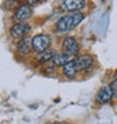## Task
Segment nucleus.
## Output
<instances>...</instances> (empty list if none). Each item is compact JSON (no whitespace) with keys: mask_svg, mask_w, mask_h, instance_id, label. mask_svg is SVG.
<instances>
[{"mask_svg":"<svg viewBox=\"0 0 117 124\" xmlns=\"http://www.w3.org/2000/svg\"><path fill=\"white\" fill-rule=\"evenodd\" d=\"M85 19V15L80 11L78 13H70L65 16H62L56 23V28L60 32H69L73 30Z\"/></svg>","mask_w":117,"mask_h":124,"instance_id":"nucleus-1","label":"nucleus"},{"mask_svg":"<svg viewBox=\"0 0 117 124\" xmlns=\"http://www.w3.org/2000/svg\"><path fill=\"white\" fill-rule=\"evenodd\" d=\"M62 53L65 54L66 56L71 58V56H77L80 53V45H79L78 41L74 37L68 36L62 41L61 44Z\"/></svg>","mask_w":117,"mask_h":124,"instance_id":"nucleus-2","label":"nucleus"},{"mask_svg":"<svg viewBox=\"0 0 117 124\" xmlns=\"http://www.w3.org/2000/svg\"><path fill=\"white\" fill-rule=\"evenodd\" d=\"M51 45V37L46 34H36L32 39V49L34 52L41 53L49 50Z\"/></svg>","mask_w":117,"mask_h":124,"instance_id":"nucleus-3","label":"nucleus"},{"mask_svg":"<svg viewBox=\"0 0 117 124\" xmlns=\"http://www.w3.org/2000/svg\"><path fill=\"white\" fill-rule=\"evenodd\" d=\"M33 9L32 6H29L27 3H22L17 7L16 11L14 14V20L17 23H25L32 17Z\"/></svg>","mask_w":117,"mask_h":124,"instance_id":"nucleus-4","label":"nucleus"},{"mask_svg":"<svg viewBox=\"0 0 117 124\" xmlns=\"http://www.w3.org/2000/svg\"><path fill=\"white\" fill-rule=\"evenodd\" d=\"M73 62L77 67L78 72H85L92 67L94 58L90 54H80V55H77L73 59Z\"/></svg>","mask_w":117,"mask_h":124,"instance_id":"nucleus-5","label":"nucleus"},{"mask_svg":"<svg viewBox=\"0 0 117 124\" xmlns=\"http://www.w3.org/2000/svg\"><path fill=\"white\" fill-rule=\"evenodd\" d=\"M30 26L26 23H17L15 25L10 27L9 30V34L13 39H22L24 37H26L27 34H29L30 32Z\"/></svg>","mask_w":117,"mask_h":124,"instance_id":"nucleus-6","label":"nucleus"},{"mask_svg":"<svg viewBox=\"0 0 117 124\" xmlns=\"http://www.w3.org/2000/svg\"><path fill=\"white\" fill-rule=\"evenodd\" d=\"M87 0H62V8L68 13H78L85 9Z\"/></svg>","mask_w":117,"mask_h":124,"instance_id":"nucleus-7","label":"nucleus"},{"mask_svg":"<svg viewBox=\"0 0 117 124\" xmlns=\"http://www.w3.org/2000/svg\"><path fill=\"white\" fill-rule=\"evenodd\" d=\"M113 97H114L113 89H111V87L109 85H106V86H104V87H101V88L98 90L95 101H96L97 104L104 105V104H106V103H108Z\"/></svg>","mask_w":117,"mask_h":124,"instance_id":"nucleus-8","label":"nucleus"},{"mask_svg":"<svg viewBox=\"0 0 117 124\" xmlns=\"http://www.w3.org/2000/svg\"><path fill=\"white\" fill-rule=\"evenodd\" d=\"M32 39L29 36H26V37L19 39V42L17 43L16 51L20 55H28L29 53L32 52Z\"/></svg>","mask_w":117,"mask_h":124,"instance_id":"nucleus-9","label":"nucleus"},{"mask_svg":"<svg viewBox=\"0 0 117 124\" xmlns=\"http://www.w3.org/2000/svg\"><path fill=\"white\" fill-rule=\"evenodd\" d=\"M78 73L79 72L77 70V67H75L73 60L68 61L62 67V75H63V77L65 79H74Z\"/></svg>","mask_w":117,"mask_h":124,"instance_id":"nucleus-10","label":"nucleus"},{"mask_svg":"<svg viewBox=\"0 0 117 124\" xmlns=\"http://www.w3.org/2000/svg\"><path fill=\"white\" fill-rule=\"evenodd\" d=\"M55 51L54 50H46V51H43L41 53H37L35 56V61L38 62V63H45V62L52 61V59L55 56Z\"/></svg>","mask_w":117,"mask_h":124,"instance_id":"nucleus-11","label":"nucleus"},{"mask_svg":"<svg viewBox=\"0 0 117 124\" xmlns=\"http://www.w3.org/2000/svg\"><path fill=\"white\" fill-rule=\"evenodd\" d=\"M68 61H69V56H66L63 53L55 54V56L52 59L53 65H55V67H63Z\"/></svg>","mask_w":117,"mask_h":124,"instance_id":"nucleus-12","label":"nucleus"},{"mask_svg":"<svg viewBox=\"0 0 117 124\" xmlns=\"http://www.w3.org/2000/svg\"><path fill=\"white\" fill-rule=\"evenodd\" d=\"M16 0H5V2H3V9L6 10H11L15 8L16 6Z\"/></svg>","mask_w":117,"mask_h":124,"instance_id":"nucleus-13","label":"nucleus"},{"mask_svg":"<svg viewBox=\"0 0 117 124\" xmlns=\"http://www.w3.org/2000/svg\"><path fill=\"white\" fill-rule=\"evenodd\" d=\"M111 89H113V93H114V96L117 98V72L113 77V80H111V85H110Z\"/></svg>","mask_w":117,"mask_h":124,"instance_id":"nucleus-14","label":"nucleus"},{"mask_svg":"<svg viewBox=\"0 0 117 124\" xmlns=\"http://www.w3.org/2000/svg\"><path fill=\"white\" fill-rule=\"evenodd\" d=\"M26 1L27 5H29V6H35V5H37V3L39 2V1H42V0H25Z\"/></svg>","mask_w":117,"mask_h":124,"instance_id":"nucleus-15","label":"nucleus"},{"mask_svg":"<svg viewBox=\"0 0 117 124\" xmlns=\"http://www.w3.org/2000/svg\"><path fill=\"white\" fill-rule=\"evenodd\" d=\"M47 124H61V123H58V122H51V123H47Z\"/></svg>","mask_w":117,"mask_h":124,"instance_id":"nucleus-16","label":"nucleus"},{"mask_svg":"<svg viewBox=\"0 0 117 124\" xmlns=\"http://www.w3.org/2000/svg\"><path fill=\"white\" fill-rule=\"evenodd\" d=\"M42 1H45V0H42Z\"/></svg>","mask_w":117,"mask_h":124,"instance_id":"nucleus-17","label":"nucleus"}]
</instances>
